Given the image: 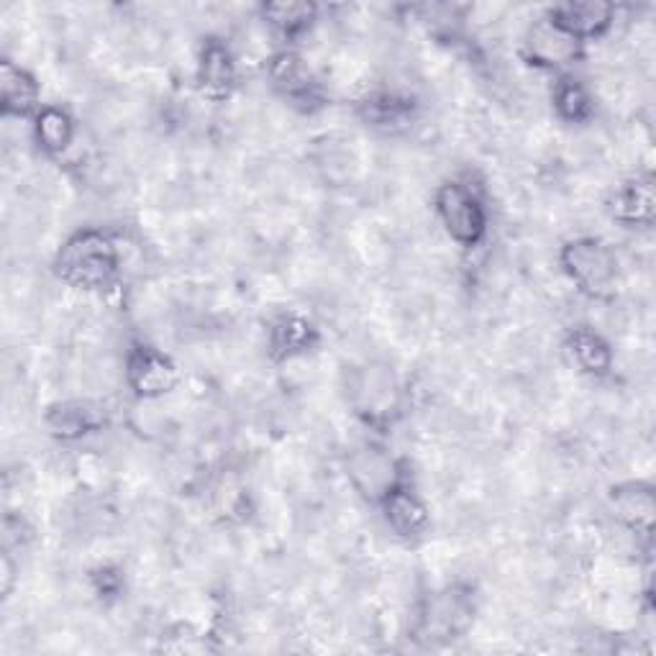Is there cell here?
Listing matches in <instances>:
<instances>
[{
  "label": "cell",
  "instance_id": "cell-1",
  "mask_svg": "<svg viewBox=\"0 0 656 656\" xmlns=\"http://www.w3.org/2000/svg\"><path fill=\"white\" fill-rule=\"evenodd\" d=\"M118 252L103 234L83 231L75 239H70L60 254V275L70 285L85 287H106L116 275Z\"/></svg>",
  "mask_w": 656,
  "mask_h": 656
},
{
  "label": "cell",
  "instance_id": "cell-2",
  "mask_svg": "<svg viewBox=\"0 0 656 656\" xmlns=\"http://www.w3.org/2000/svg\"><path fill=\"white\" fill-rule=\"evenodd\" d=\"M349 393L357 411H362L372 421L390 419L400 400L395 372L388 364L359 367L349 378Z\"/></svg>",
  "mask_w": 656,
  "mask_h": 656
},
{
  "label": "cell",
  "instance_id": "cell-3",
  "mask_svg": "<svg viewBox=\"0 0 656 656\" xmlns=\"http://www.w3.org/2000/svg\"><path fill=\"white\" fill-rule=\"evenodd\" d=\"M562 264L574 283L592 295H605L615 283V257L605 244L595 239H580L564 246Z\"/></svg>",
  "mask_w": 656,
  "mask_h": 656
},
{
  "label": "cell",
  "instance_id": "cell-4",
  "mask_svg": "<svg viewBox=\"0 0 656 656\" xmlns=\"http://www.w3.org/2000/svg\"><path fill=\"white\" fill-rule=\"evenodd\" d=\"M436 208L454 242L477 244L485 234V211L467 188L454 186V182L444 186L438 190Z\"/></svg>",
  "mask_w": 656,
  "mask_h": 656
},
{
  "label": "cell",
  "instance_id": "cell-5",
  "mask_svg": "<svg viewBox=\"0 0 656 656\" xmlns=\"http://www.w3.org/2000/svg\"><path fill=\"white\" fill-rule=\"evenodd\" d=\"M347 467L351 483L367 498L378 500L393 493L398 467L390 459V454L378 449V446H359V449L349 454Z\"/></svg>",
  "mask_w": 656,
  "mask_h": 656
},
{
  "label": "cell",
  "instance_id": "cell-6",
  "mask_svg": "<svg viewBox=\"0 0 656 656\" xmlns=\"http://www.w3.org/2000/svg\"><path fill=\"white\" fill-rule=\"evenodd\" d=\"M526 52L536 65H567L578 57V36H572L562 23L541 19L528 29Z\"/></svg>",
  "mask_w": 656,
  "mask_h": 656
},
{
  "label": "cell",
  "instance_id": "cell-7",
  "mask_svg": "<svg viewBox=\"0 0 656 656\" xmlns=\"http://www.w3.org/2000/svg\"><path fill=\"white\" fill-rule=\"evenodd\" d=\"M126 374H129L131 388L144 398H159L170 393L174 382H178L174 367L151 349H139L136 355H131L129 362H126Z\"/></svg>",
  "mask_w": 656,
  "mask_h": 656
},
{
  "label": "cell",
  "instance_id": "cell-8",
  "mask_svg": "<svg viewBox=\"0 0 656 656\" xmlns=\"http://www.w3.org/2000/svg\"><path fill=\"white\" fill-rule=\"evenodd\" d=\"M472 600L464 590H446L442 595H436L431 600L428 611H426V631L434 636H454L462 634L464 628L472 623Z\"/></svg>",
  "mask_w": 656,
  "mask_h": 656
},
{
  "label": "cell",
  "instance_id": "cell-9",
  "mask_svg": "<svg viewBox=\"0 0 656 656\" xmlns=\"http://www.w3.org/2000/svg\"><path fill=\"white\" fill-rule=\"evenodd\" d=\"M200 87L211 98H223L234 87V62L221 44H208L198 67Z\"/></svg>",
  "mask_w": 656,
  "mask_h": 656
},
{
  "label": "cell",
  "instance_id": "cell-10",
  "mask_svg": "<svg viewBox=\"0 0 656 656\" xmlns=\"http://www.w3.org/2000/svg\"><path fill=\"white\" fill-rule=\"evenodd\" d=\"M613 8L605 3H567L557 11V23L572 36H592L611 27Z\"/></svg>",
  "mask_w": 656,
  "mask_h": 656
},
{
  "label": "cell",
  "instance_id": "cell-11",
  "mask_svg": "<svg viewBox=\"0 0 656 656\" xmlns=\"http://www.w3.org/2000/svg\"><path fill=\"white\" fill-rule=\"evenodd\" d=\"M388 523L400 536H419L428 523V510L423 502L411 493L393 490L385 498Z\"/></svg>",
  "mask_w": 656,
  "mask_h": 656
},
{
  "label": "cell",
  "instance_id": "cell-12",
  "mask_svg": "<svg viewBox=\"0 0 656 656\" xmlns=\"http://www.w3.org/2000/svg\"><path fill=\"white\" fill-rule=\"evenodd\" d=\"M0 95H3L6 114L21 116L36 103L39 87L21 67L3 62V70H0Z\"/></svg>",
  "mask_w": 656,
  "mask_h": 656
},
{
  "label": "cell",
  "instance_id": "cell-13",
  "mask_svg": "<svg viewBox=\"0 0 656 656\" xmlns=\"http://www.w3.org/2000/svg\"><path fill=\"white\" fill-rule=\"evenodd\" d=\"M615 516L634 531H649L654 518V495L646 487H621L613 498Z\"/></svg>",
  "mask_w": 656,
  "mask_h": 656
},
{
  "label": "cell",
  "instance_id": "cell-14",
  "mask_svg": "<svg viewBox=\"0 0 656 656\" xmlns=\"http://www.w3.org/2000/svg\"><path fill=\"white\" fill-rule=\"evenodd\" d=\"M570 355L574 359V364L580 367L582 372H590V374H605L611 370V349H607V343L600 339L595 331H588V328H580V331H574L570 336Z\"/></svg>",
  "mask_w": 656,
  "mask_h": 656
},
{
  "label": "cell",
  "instance_id": "cell-15",
  "mask_svg": "<svg viewBox=\"0 0 656 656\" xmlns=\"http://www.w3.org/2000/svg\"><path fill=\"white\" fill-rule=\"evenodd\" d=\"M310 341H314V328L308 326V321H303L300 316L287 314L272 324V349H277L279 355H300L303 349L310 347Z\"/></svg>",
  "mask_w": 656,
  "mask_h": 656
},
{
  "label": "cell",
  "instance_id": "cell-16",
  "mask_svg": "<svg viewBox=\"0 0 656 656\" xmlns=\"http://www.w3.org/2000/svg\"><path fill=\"white\" fill-rule=\"evenodd\" d=\"M36 136H39V144H42L46 151L60 155V151H65L72 144V139H75V126H72L65 110L46 108L42 110V116H39L36 121Z\"/></svg>",
  "mask_w": 656,
  "mask_h": 656
},
{
  "label": "cell",
  "instance_id": "cell-17",
  "mask_svg": "<svg viewBox=\"0 0 656 656\" xmlns=\"http://www.w3.org/2000/svg\"><path fill=\"white\" fill-rule=\"evenodd\" d=\"M615 215L626 223H646L654 215V188L649 180L634 182L615 198Z\"/></svg>",
  "mask_w": 656,
  "mask_h": 656
},
{
  "label": "cell",
  "instance_id": "cell-18",
  "mask_svg": "<svg viewBox=\"0 0 656 656\" xmlns=\"http://www.w3.org/2000/svg\"><path fill=\"white\" fill-rule=\"evenodd\" d=\"M269 77L279 91L285 95H293V98H298V95H308L310 91L308 67L303 65V60L295 57V54H279V57L272 60Z\"/></svg>",
  "mask_w": 656,
  "mask_h": 656
},
{
  "label": "cell",
  "instance_id": "cell-19",
  "mask_svg": "<svg viewBox=\"0 0 656 656\" xmlns=\"http://www.w3.org/2000/svg\"><path fill=\"white\" fill-rule=\"evenodd\" d=\"M264 19L269 27H275L283 34H295V31L306 29L314 19V6L308 3H275L264 8Z\"/></svg>",
  "mask_w": 656,
  "mask_h": 656
},
{
  "label": "cell",
  "instance_id": "cell-20",
  "mask_svg": "<svg viewBox=\"0 0 656 656\" xmlns=\"http://www.w3.org/2000/svg\"><path fill=\"white\" fill-rule=\"evenodd\" d=\"M554 103L557 110L567 121H582V118L590 116V95L585 93V87L574 83V80H564V83L557 87Z\"/></svg>",
  "mask_w": 656,
  "mask_h": 656
}]
</instances>
